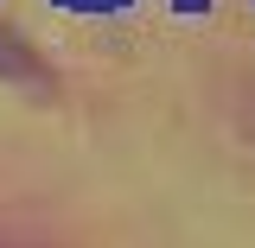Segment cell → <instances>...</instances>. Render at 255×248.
Wrapping results in <instances>:
<instances>
[{"label":"cell","instance_id":"6da1fadb","mask_svg":"<svg viewBox=\"0 0 255 248\" xmlns=\"http://www.w3.org/2000/svg\"><path fill=\"white\" fill-rule=\"evenodd\" d=\"M0 77H13V83H32V89H38V83H45V64L32 58L19 38H6V32H0Z\"/></svg>","mask_w":255,"mask_h":248},{"label":"cell","instance_id":"3957f363","mask_svg":"<svg viewBox=\"0 0 255 248\" xmlns=\"http://www.w3.org/2000/svg\"><path fill=\"white\" fill-rule=\"evenodd\" d=\"M77 6H83V0H77Z\"/></svg>","mask_w":255,"mask_h":248},{"label":"cell","instance_id":"7a4b0ae2","mask_svg":"<svg viewBox=\"0 0 255 248\" xmlns=\"http://www.w3.org/2000/svg\"><path fill=\"white\" fill-rule=\"evenodd\" d=\"M0 248H19V242H0Z\"/></svg>","mask_w":255,"mask_h":248}]
</instances>
